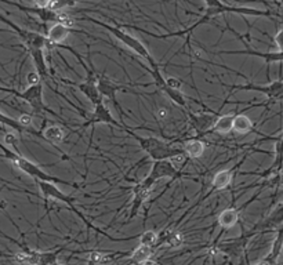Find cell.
I'll list each match as a JSON object with an SVG mask.
<instances>
[{"instance_id":"obj_1","label":"cell","mask_w":283,"mask_h":265,"mask_svg":"<svg viewBox=\"0 0 283 265\" xmlns=\"http://www.w3.org/2000/svg\"><path fill=\"white\" fill-rule=\"evenodd\" d=\"M122 126H123V132H128L130 137H133L137 142H138L140 148L144 150L152 160H173L176 158L180 156H185L184 150L178 145H174L172 142H166L160 138L156 137H141L138 134L133 132V128L122 120Z\"/></svg>"},{"instance_id":"obj_26","label":"cell","mask_w":283,"mask_h":265,"mask_svg":"<svg viewBox=\"0 0 283 265\" xmlns=\"http://www.w3.org/2000/svg\"><path fill=\"white\" fill-rule=\"evenodd\" d=\"M115 258V254L102 253V252H90L87 257V262L90 265H105Z\"/></svg>"},{"instance_id":"obj_32","label":"cell","mask_w":283,"mask_h":265,"mask_svg":"<svg viewBox=\"0 0 283 265\" xmlns=\"http://www.w3.org/2000/svg\"><path fill=\"white\" fill-rule=\"evenodd\" d=\"M166 78V83L170 88H174V90H181L182 87V82L177 79V78H172V76H164Z\"/></svg>"},{"instance_id":"obj_24","label":"cell","mask_w":283,"mask_h":265,"mask_svg":"<svg viewBox=\"0 0 283 265\" xmlns=\"http://www.w3.org/2000/svg\"><path fill=\"white\" fill-rule=\"evenodd\" d=\"M234 119H235V114H228V115L218 116L212 128L208 130V132H218V134H228L232 132L234 127Z\"/></svg>"},{"instance_id":"obj_6","label":"cell","mask_w":283,"mask_h":265,"mask_svg":"<svg viewBox=\"0 0 283 265\" xmlns=\"http://www.w3.org/2000/svg\"><path fill=\"white\" fill-rule=\"evenodd\" d=\"M222 87L230 88V94L235 92H258L270 98L271 101H283V80L278 79L268 84H257L253 82H248L246 84H226L220 82Z\"/></svg>"},{"instance_id":"obj_15","label":"cell","mask_w":283,"mask_h":265,"mask_svg":"<svg viewBox=\"0 0 283 265\" xmlns=\"http://www.w3.org/2000/svg\"><path fill=\"white\" fill-rule=\"evenodd\" d=\"M283 225V202L280 204H278L276 208L272 210L270 216L264 218L261 222L256 225L253 230H250V232H253V234H258V232H268V230H279L280 226Z\"/></svg>"},{"instance_id":"obj_33","label":"cell","mask_w":283,"mask_h":265,"mask_svg":"<svg viewBox=\"0 0 283 265\" xmlns=\"http://www.w3.org/2000/svg\"><path fill=\"white\" fill-rule=\"evenodd\" d=\"M32 2H34L36 8H48L52 0H32Z\"/></svg>"},{"instance_id":"obj_31","label":"cell","mask_w":283,"mask_h":265,"mask_svg":"<svg viewBox=\"0 0 283 265\" xmlns=\"http://www.w3.org/2000/svg\"><path fill=\"white\" fill-rule=\"evenodd\" d=\"M40 76L38 72H29L28 75H26V83H28V86H36V84H40Z\"/></svg>"},{"instance_id":"obj_29","label":"cell","mask_w":283,"mask_h":265,"mask_svg":"<svg viewBox=\"0 0 283 265\" xmlns=\"http://www.w3.org/2000/svg\"><path fill=\"white\" fill-rule=\"evenodd\" d=\"M80 0H52L50 2V6H48V10L52 12H61V10H65L68 7L75 6L76 3H79Z\"/></svg>"},{"instance_id":"obj_37","label":"cell","mask_w":283,"mask_h":265,"mask_svg":"<svg viewBox=\"0 0 283 265\" xmlns=\"http://www.w3.org/2000/svg\"><path fill=\"white\" fill-rule=\"evenodd\" d=\"M184 2H188V0H184Z\"/></svg>"},{"instance_id":"obj_30","label":"cell","mask_w":283,"mask_h":265,"mask_svg":"<svg viewBox=\"0 0 283 265\" xmlns=\"http://www.w3.org/2000/svg\"><path fill=\"white\" fill-rule=\"evenodd\" d=\"M283 18V14H282ZM274 43L276 46L278 52H283V21H282V28L279 29L276 32V35L274 36Z\"/></svg>"},{"instance_id":"obj_18","label":"cell","mask_w":283,"mask_h":265,"mask_svg":"<svg viewBox=\"0 0 283 265\" xmlns=\"http://www.w3.org/2000/svg\"><path fill=\"white\" fill-rule=\"evenodd\" d=\"M232 130H235L236 132L239 134H248L250 132H254L257 134H260L266 140H274V141H276L278 137H271V136H264L262 132H256L254 128V124H253V122L252 119L246 116L244 114H236L235 115V119H234V127H232Z\"/></svg>"},{"instance_id":"obj_27","label":"cell","mask_w":283,"mask_h":265,"mask_svg":"<svg viewBox=\"0 0 283 265\" xmlns=\"http://www.w3.org/2000/svg\"><path fill=\"white\" fill-rule=\"evenodd\" d=\"M159 242V234L155 230H145L140 235V244L146 246V248H156V244Z\"/></svg>"},{"instance_id":"obj_35","label":"cell","mask_w":283,"mask_h":265,"mask_svg":"<svg viewBox=\"0 0 283 265\" xmlns=\"http://www.w3.org/2000/svg\"><path fill=\"white\" fill-rule=\"evenodd\" d=\"M278 2H279V3H280V4L283 6V0H278Z\"/></svg>"},{"instance_id":"obj_14","label":"cell","mask_w":283,"mask_h":265,"mask_svg":"<svg viewBox=\"0 0 283 265\" xmlns=\"http://www.w3.org/2000/svg\"><path fill=\"white\" fill-rule=\"evenodd\" d=\"M246 156L248 155H244V158H243L242 160L239 162V163H236L235 166H232L231 168H224V170H221V172H218V173L214 176L213 181H212V190H210V192H208V195L203 198L202 200H204V199H206L208 196L212 195L213 192L224 190L231 185L232 180H234V174H235V172L239 168V166H242V163L244 162V159H246Z\"/></svg>"},{"instance_id":"obj_12","label":"cell","mask_w":283,"mask_h":265,"mask_svg":"<svg viewBox=\"0 0 283 265\" xmlns=\"http://www.w3.org/2000/svg\"><path fill=\"white\" fill-rule=\"evenodd\" d=\"M101 123H104V124H110V126L116 127V128H119V130L123 132L122 123L120 122L115 120V118L112 116L110 110L105 106L104 102H101V104L94 106L92 115L90 116V118H88L80 127L82 128H86V127L88 126H96V124H101Z\"/></svg>"},{"instance_id":"obj_3","label":"cell","mask_w":283,"mask_h":265,"mask_svg":"<svg viewBox=\"0 0 283 265\" xmlns=\"http://www.w3.org/2000/svg\"><path fill=\"white\" fill-rule=\"evenodd\" d=\"M83 20H87V21L96 24V25H98L101 28L106 29L110 34H112L122 44H124L128 48H130L136 56H138V57H141L142 60H145L146 64L150 65V68H155V66L159 65V64L156 62L155 58L152 57V54L150 52V50L145 47L144 43L141 40H138V39H137L136 36L132 35V34H128L126 30H123L120 26H118V25H110V24H105L102 22V21H98V20H96V18H92V17H84Z\"/></svg>"},{"instance_id":"obj_22","label":"cell","mask_w":283,"mask_h":265,"mask_svg":"<svg viewBox=\"0 0 283 265\" xmlns=\"http://www.w3.org/2000/svg\"><path fill=\"white\" fill-rule=\"evenodd\" d=\"M181 148L184 150L185 156L188 159H198L203 155V152L206 150V144L198 138H192L188 140V141H184L181 144Z\"/></svg>"},{"instance_id":"obj_36","label":"cell","mask_w":283,"mask_h":265,"mask_svg":"<svg viewBox=\"0 0 283 265\" xmlns=\"http://www.w3.org/2000/svg\"><path fill=\"white\" fill-rule=\"evenodd\" d=\"M52 265H61V264H58V261H57V262H54V264H52Z\"/></svg>"},{"instance_id":"obj_11","label":"cell","mask_w":283,"mask_h":265,"mask_svg":"<svg viewBox=\"0 0 283 265\" xmlns=\"http://www.w3.org/2000/svg\"><path fill=\"white\" fill-rule=\"evenodd\" d=\"M208 112H192L191 110H185L186 112V116H188V122L191 127L195 130V132L199 134V136H203V134H208V132L212 128V126L214 124L216 119L218 118V114L214 112L210 108H208Z\"/></svg>"},{"instance_id":"obj_34","label":"cell","mask_w":283,"mask_h":265,"mask_svg":"<svg viewBox=\"0 0 283 265\" xmlns=\"http://www.w3.org/2000/svg\"><path fill=\"white\" fill-rule=\"evenodd\" d=\"M141 265H158V262L150 258V260H148V261H145V262H142V264H141Z\"/></svg>"},{"instance_id":"obj_20","label":"cell","mask_w":283,"mask_h":265,"mask_svg":"<svg viewBox=\"0 0 283 265\" xmlns=\"http://www.w3.org/2000/svg\"><path fill=\"white\" fill-rule=\"evenodd\" d=\"M42 252L24 246L22 250L14 253L12 260L20 265H40Z\"/></svg>"},{"instance_id":"obj_9","label":"cell","mask_w":283,"mask_h":265,"mask_svg":"<svg viewBox=\"0 0 283 265\" xmlns=\"http://www.w3.org/2000/svg\"><path fill=\"white\" fill-rule=\"evenodd\" d=\"M206 8H217L221 10L224 14H239V16H248V17H272L274 12L268 10H260L253 7H235L222 3L221 0H203Z\"/></svg>"},{"instance_id":"obj_28","label":"cell","mask_w":283,"mask_h":265,"mask_svg":"<svg viewBox=\"0 0 283 265\" xmlns=\"http://www.w3.org/2000/svg\"><path fill=\"white\" fill-rule=\"evenodd\" d=\"M0 124H4V126L10 127L14 132H20V134L26 132L22 127H21V124L18 123V119H12V118L4 115V114H2V112H0Z\"/></svg>"},{"instance_id":"obj_13","label":"cell","mask_w":283,"mask_h":265,"mask_svg":"<svg viewBox=\"0 0 283 265\" xmlns=\"http://www.w3.org/2000/svg\"><path fill=\"white\" fill-rule=\"evenodd\" d=\"M258 195H260V192H257L248 202L243 203L240 208H224L221 213L218 214V217H217V224L222 228V230H230V228H232L234 225L238 224V221H239V217H240V212H242L243 208H246L252 202H254L256 199L258 198Z\"/></svg>"},{"instance_id":"obj_5","label":"cell","mask_w":283,"mask_h":265,"mask_svg":"<svg viewBox=\"0 0 283 265\" xmlns=\"http://www.w3.org/2000/svg\"><path fill=\"white\" fill-rule=\"evenodd\" d=\"M152 86V83H144V84H120V83H116L112 79H110L108 76L105 75H98L97 78V88H98L100 94L102 96V98H108L112 104L115 105V108L118 112L120 114V116H124V110L122 108V105L118 102L116 100V94L118 92H132V94H138V92L133 90L134 87H150Z\"/></svg>"},{"instance_id":"obj_23","label":"cell","mask_w":283,"mask_h":265,"mask_svg":"<svg viewBox=\"0 0 283 265\" xmlns=\"http://www.w3.org/2000/svg\"><path fill=\"white\" fill-rule=\"evenodd\" d=\"M185 242V236L182 232L180 230H164L162 235H159V242L156 246H159L160 243H164L166 246L172 248H177L182 246Z\"/></svg>"},{"instance_id":"obj_25","label":"cell","mask_w":283,"mask_h":265,"mask_svg":"<svg viewBox=\"0 0 283 265\" xmlns=\"http://www.w3.org/2000/svg\"><path fill=\"white\" fill-rule=\"evenodd\" d=\"M152 258V248H146V246H141L140 244L138 248L134 250L132 253V257H130V261L133 264H138L141 265L145 261Z\"/></svg>"},{"instance_id":"obj_21","label":"cell","mask_w":283,"mask_h":265,"mask_svg":"<svg viewBox=\"0 0 283 265\" xmlns=\"http://www.w3.org/2000/svg\"><path fill=\"white\" fill-rule=\"evenodd\" d=\"M66 138V132H65V128H62L61 126H57V124H52V126H48L43 132V140H46L48 142H52V145H56V148L60 150V154L62 155L64 159H68L65 154L62 150L58 148L57 145L61 144V142H64V140Z\"/></svg>"},{"instance_id":"obj_19","label":"cell","mask_w":283,"mask_h":265,"mask_svg":"<svg viewBox=\"0 0 283 265\" xmlns=\"http://www.w3.org/2000/svg\"><path fill=\"white\" fill-rule=\"evenodd\" d=\"M70 28H68V26H65V25H62V24L60 22L52 24L46 34V39H47V43H48V46H50V44L60 46L61 43H64V42L66 40V38L70 36Z\"/></svg>"},{"instance_id":"obj_4","label":"cell","mask_w":283,"mask_h":265,"mask_svg":"<svg viewBox=\"0 0 283 265\" xmlns=\"http://www.w3.org/2000/svg\"><path fill=\"white\" fill-rule=\"evenodd\" d=\"M36 184H38V186H39V190H40V192H42V195H43V198H44L46 200H48V199H52V200H57V202L66 203V204H68V208H70V212H74V213H75L76 216H78V217H79V218H80L82 221L87 225V228H90V230H94L96 232L102 234V235H105V236L110 238V240H118V239H115V238L110 236L108 234L102 232V230H100V228H97L96 225L92 224V221H88L87 217L83 216V213H82L80 210L75 206L76 198H72V196L64 194L62 190L58 188L57 185L52 184V182H46V181H36Z\"/></svg>"},{"instance_id":"obj_10","label":"cell","mask_w":283,"mask_h":265,"mask_svg":"<svg viewBox=\"0 0 283 265\" xmlns=\"http://www.w3.org/2000/svg\"><path fill=\"white\" fill-rule=\"evenodd\" d=\"M155 184L150 181L148 177H145L144 180H141L140 182L132 186V194H133V202H132V208H130V214L128 218H134L137 214L140 213L141 208L144 206V203L148 200V198L152 194Z\"/></svg>"},{"instance_id":"obj_7","label":"cell","mask_w":283,"mask_h":265,"mask_svg":"<svg viewBox=\"0 0 283 265\" xmlns=\"http://www.w3.org/2000/svg\"><path fill=\"white\" fill-rule=\"evenodd\" d=\"M0 90H2V92H10V94L16 96V97L20 98V100H24V101L28 102V104L32 106V110L38 112V114L46 112V114H50V115L58 118V115H56L48 106H46L44 101H43V86H42V83L40 84H36V86H28L24 92H17V90L4 88V87H0Z\"/></svg>"},{"instance_id":"obj_17","label":"cell","mask_w":283,"mask_h":265,"mask_svg":"<svg viewBox=\"0 0 283 265\" xmlns=\"http://www.w3.org/2000/svg\"><path fill=\"white\" fill-rule=\"evenodd\" d=\"M283 250V225L278 230L276 236L272 242L271 250L266 257H264L262 260H260L257 264L254 265H278V261L280 258V254H282Z\"/></svg>"},{"instance_id":"obj_2","label":"cell","mask_w":283,"mask_h":265,"mask_svg":"<svg viewBox=\"0 0 283 265\" xmlns=\"http://www.w3.org/2000/svg\"><path fill=\"white\" fill-rule=\"evenodd\" d=\"M0 150L3 152V155L0 156H3L4 159L12 162V164H14L20 172H22L24 174L32 177L35 181H46V182H52V184H64L70 185V186H76V184H74V182H70V181H66V180L57 178V177H54V176L47 174L40 166H38L36 163L26 159L22 154L14 152V150H12L8 146L3 145L2 142H0Z\"/></svg>"},{"instance_id":"obj_16","label":"cell","mask_w":283,"mask_h":265,"mask_svg":"<svg viewBox=\"0 0 283 265\" xmlns=\"http://www.w3.org/2000/svg\"><path fill=\"white\" fill-rule=\"evenodd\" d=\"M248 48L244 50H226V52H216L217 56L218 54H236V56H253V57H258L262 58L266 64L268 65V72H270V65L274 62H283V52H257V50H252L248 47V43H244Z\"/></svg>"},{"instance_id":"obj_8","label":"cell","mask_w":283,"mask_h":265,"mask_svg":"<svg viewBox=\"0 0 283 265\" xmlns=\"http://www.w3.org/2000/svg\"><path fill=\"white\" fill-rule=\"evenodd\" d=\"M146 177L154 184H156L159 180L162 178H172L174 181V180L184 178V177L188 178V177H192V176L184 173L182 170L176 168V166L170 160H155L154 164H152V168H150V174Z\"/></svg>"}]
</instances>
